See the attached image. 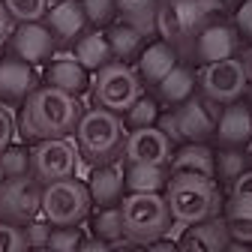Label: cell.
<instances>
[{"instance_id":"obj_22","label":"cell","mask_w":252,"mask_h":252,"mask_svg":"<svg viewBox=\"0 0 252 252\" xmlns=\"http://www.w3.org/2000/svg\"><path fill=\"white\" fill-rule=\"evenodd\" d=\"M228 240L231 237L225 231L222 216H219L198 225H186L177 237V252H225Z\"/></svg>"},{"instance_id":"obj_16","label":"cell","mask_w":252,"mask_h":252,"mask_svg":"<svg viewBox=\"0 0 252 252\" xmlns=\"http://www.w3.org/2000/svg\"><path fill=\"white\" fill-rule=\"evenodd\" d=\"M42 24L48 27L57 48H69L87 33V18H84V9L78 0H57V3H51Z\"/></svg>"},{"instance_id":"obj_1","label":"cell","mask_w":252,"mask_h":252,"mask_svg":"<svg viewBox=\"0 0 252 252\" xmlns=\"http://www.w3.org/2000/svg\"><path fill=\"white\" fill-rule=\"evenodd\" d=\"M84 117L81 99L69 96L54 87H39L33 96L21 105L18 132L24 141H66L75 135L78 123Z\"/></svg>"},{"instance_id":"obj_25","label":"cell","mask_w":252,"mask_h":252,"mask_svg":"<svg viewBox=\"0 0 252 252\" xmlns=\"http://www.w3.org/2000/svg\"><path fill=\"white\" fill-rule=\"evenodd\" d=\"M72 57L93 75H96L99 69H105V66H111L114 60H111V48H108V39H105V30H90V33H84L72 45Z\"/></svg>"},{"instance_id":"obj_26","label":"cell","mask_w":252,"mask_h":252,"mask_svg":"<svg viewBox=\"0 0 252 252\" xmlns=\"http://www.w3.org/2000/svg\"><path fill=\"white\" fill-rule=\"evenodd\" d=\"M213 168H216V186L228 189L237 177L249 171V150H234V147H213Z\"/></svg>"},{"instance_id":"obj_19","label":"cell","mask_w":252,"mask_h":252,"mask_svg":"<svg viewBox=\"0 0 252 252\" xmlns=\"http://www.w3.org/2000/svg\"><path fill=\"white\" fill-rule=\"evenodd\" d=\"M180 60H183V57H180L177 48H171V45L162 42V39H156V42H147V45H144V51H141L138 60L132 63V72L138 75L141 87H156V84H159V81L177 66Z\"/></svg>"},{"instance_id":"obj_35","label":"cell","mask_w":252,"mask_h":252,"mask_svg":"<svg viewBox=\"0 0 252 252\" xmlns=\"http://www.w3.org/2000/svg\"><path fill=\"white\" fill-rule=\"evenodd\" d=\"M51 228H54V225H48L42 216L33 219V222H27V225L21 228V231H24V246H27V249H45V246H48V237H51Z\"/></svg>"},{"instance_id":"obj_47","label":"cell","mask_w":252,"mask_h":252,"mask_svg":"<svg viewBox=\"0 0 252 252\" xmlns=\"http://www.w3.org/2000/svg\"><path fill=\"white\" fill-rule=\"evenodd\" d=\"M111 252H144V246H135V243H120V246H114Z\"/></svg>"},{"instance_id":"obj_7","label":"cell","mask_w":252,"mask_h":252,"mask_svg":"<svg viewBox=\"0 0 252 252\" xmlns=\"http://www.w3.org/2000/svg\"><path fill=\"white\" fill-rule=\"evenodd\" d=\"M90 93H93L96 108H105L111 114H123L138 96H144V87H141L138 75L132 72V66L111 63V66H105L93 75Z\"/></svg>"},{"instance_id":"obj_46","label":"cell","mask_w":252,"mask_h":252,"mask_svg":"<svg viewBox=\"0 0 252 252\" xmlns=\"http://www.w3.org/2000/svg\"><path fill=\"white\" fill-rule=\"evenodd\" d=\"M225 252H252V246H246V243H237V240H228Z\"/></svg>"},{"instance_id":"obj_38","label":"cell","mask_w":252,"mask_h":252,"mask_svg":"<svg viewBox=\"0 0 252 252\" xmlns=\"http://www.w3.org/2000/svg\"><path fill=\"white\" fill-rule=\"evenodd\" d=\"M156 129H159L174 147H180L183 144V138H180V129H177V114L174 111H162L159 114V120H156Z\"/></svg>"},{"instance_id":"obj_52","label":"cell","mask_w":252,"mask_h":252,"mask_svg":"<svg viewBox=\"0 0 252 252\" xmlns=\"http://www.w3.org/2000/svg\"><path fill=\"white\" fill-rule=\"evenodd\" d=\"M0 183H3V171H0Z\"/></svg>"},{"instance_id":"obj_9","label":"cell","mask_w":252,"mask_h":252,"mask_svg":"<svg viewBox=\"0 0 252 252\" xmlns=\"http://www.w3.org/2000/svg\"><path fill=\"white\" fill-rule=\"evenodd\" d=\"M246 87H249V78H246V69H243L240 57L219 60V63H210V66L198 69V93L207 96L210 102H216L219 108L231 105V102H240Z\"/></svg>"},{"instance_id":"obj_32","label":"cell","mask_w":252,"mask_h":252,"mask_svg":"<svg viewBox=\"0 0 252 252\" xmlns=\"http://www.w3.org/2000/svg\"><path fill=\"white\" fill-rule=\"evenodd\" d=\"M78 3L84 9L87 27H93V30H108L117 21V3L114 0H78Z\"/></svg>"},{"instance_id":"obj_36","label":"cell","mask_w":252,"mask_h":252,"mask_svg":"<svg viewBox=\"0 0 252 252\" xmlns=\"http://www.w3.org/2000/svg\"><path fill=\"white\" fill-rule=\"evenodd\" d=\"M228 21L234 24V30H237L240 42L252 45V0H243V3L231 12V18H228Z\"/></svg>"},{"instance_id":"obj_18","label":"cell","mask_w":252,"mask_h":252,"mask_svg":"<svg viewBox=\"0 0 252 252\" xmlns=\"http://www.w3.org/2000/svg\"><path fill=\"white\" fill-rule=\"evenodd\" d=\"M198 93V69L180 60L177 66L153 87V99L162 105V111H174L183 102H189Z\"/></svg>"},{"instance_id":"obj_43","label":"cell","mask_w":252,"mask_h":252,"mask_svg":"<svg viewBox=\"0 0 252 252\" xmlns=\"http://www.w3.org/2000/svg\"><path fill=\"white\" fill-rule=\"evenodd\" d=\"M78 252H111V246H105V243H99V240H93V237H90V240L81 243Z\"/></svg>"},{"instance_id":"obj_53","label":"cell","mask_w":252,"mask_h":252,"mask_svg":"<svg viewBox=\"0 0 252 252\" xmlns=\"http://www.w3.org/2000/svg\"><path fill=\"white\" fill-rule=\"evenodd\" d=\"M54 3H57V0H54Z\"/></svg>"},{"instance_id":"obj_24","label":"cell","mask_w":252,"mask_h":252,"mask_svg":"<svg viewBox=\"0 0 252 252\" xmlns=\"http://www.w3.org/2000/svg\"><path fill=\"white\" fill-rule=\"evenodd\" d=\"M168 186V168L153 165H123L126 195H162Z\"/></svg>"},{"instance_id":"obj_5","label":"cell","mask_w":252,"mask_h":252,"mask_svg":"<svg viewBox=\"0 0 252 252\" xmlns=\"http://www.w3.org/2000/svg\"><path fill=\"white\" fill-rule=\"evenodd\" d=\"M93 201L87 192L84 180H60V183H48L42 186V210L39 216L54 228H72L81 219H87Z\"/></svg>"},{"instance_id":"obj_23","label":"cell","mask_w":252,"mask_h":252,"mask_svg":"<svg viewBox=\"0 0 252 252\" xmlns=\"http://www.w3.org/2000/svg\"><path fill=\"white\" fill-rule=\"evenodd\" d=\"M105 39H108V48H111V60L120 63V66H132L138 60V54L144 51V45H147V39L138 33V30L126 27L123 21H114L105 30Z\"/></svg>"},{"instance_id":"obj_40","label":"cell","mask_w":252,"mask_h":252,"mask_svg":"<svg viewBox=\"0 0 252 252\" xmlns=\"http://www.w3.org/2000/svg\"><path fill=\"white\" fill-rule=\"evenodd\" d=\"M15 138V117L6 105H0V153H3Z\"/></svg>"},{"instance_id":"obj_11","label":"cell","mask_w":252,"mask_h":252,"mask_svg":"<svg viewBox=\"0 0 252 252\" xmlns=\"http://www.w3.org/2000/svg\"><path fill=\"white\" fill-rule=\"evenodd\" d=\"M219 111H222V108H219L216 102H210L207 96H201V93H195L189 102L174 108L183 144H213Z\"/></svg>"},{"instance_id":"obj_48","label":"cell","mask_w":252,"mask_h":252,"mask_svg":"<svg viewBox=\"0 0 252 252\" xmlns=\"http://www.w3.org/2000/svg\"><path fill=\"white\" fill-rule=\"evenodd\" d=\"M240 102H243V105H246V108L252 111V84L246 87V93H243V99H240Z\"/></svg>"},{"instance_id":"obj_34","label":"cell","mask_w":252,"mask_h":252,"mask_svg":"<svg viewBox=\"0 0 252 252\" xmlns=\"http://www.w3.org/2000/svg\"><path fill=\"white\" fill-rule=\"evenodd\" d=\"M225 204L252 210V168H249L243 177H237V180L225 189Z\"/></svg>"},{"instance_id":"obj_27","label":"cell","mask_w":252,"mask_h":252,"mask_svg":"<svg viewBox=\"0 0 252 252\" xmlns=\"http://www.w3.org/2000/svg\"><path fill=\"white\" fill-rule=\"evenodd\" d=\"M159 114H162V105L153 99V93H144V96H138L129 108L120 114V120H123L126 132H138V129H153L156 120H159Z\"/></svg>"},{"instance_id":"obj_44","label":"cell","mask_w":252,"mask_h":252,"mask_svg":"<svg viewBox=\"0 0 252 252\" xmlns=\"http://www.w3.org/2000/svg\"><path fill=\"white\" fill-rule=\"evenodd\" d=\"M240 60H243L246 78H249V84H252V45H243V51H240Z\"/></svg>"},{"instance_id":"obj_15","label":"cell","mask_w":252,"mask_h":252,"mask_svg":"<svg viewBox=\"0 0 252 252\" xmlns=\"http://www.w3.org/2000/svg\"><path fill=\"white\" fill-rule=\"evenodd\" d=\"M213 144H180L168 162V180H201L216 183Z\"/></svg>"},{"instance_id":"obj_29","label":"cell","mask_w":252,"mask_h":252,"mask_svg":"<svg viewBox=\"0 0 252 252\" xmlns=\"http://www.w3.org/2000/svg\"><path fill=\"white\" fill-rule=\"evenodd\" d=\"M3 6L15 24H39L51 9V0H3Z\"/></svg>"},{"instance_id":"obj_45","label":"cell","mask_w":252,"mask_h":252,"mask_svg":"<svg viewBox=\"0 0 252 252\" xmlns=\"http://www.w3.org/2000/svg\"><path fill=\"white\" fill-rule=\"evenodd\" d=\"M240 3H243V0H219V6H222V12H225V15H231Z\"/></svg>"},{"instance_id":"obj_12","label":"cell","mask_w":252,"mask_h":252,"mask_svg":"<svg viewBox=\"0 0 252 252\" xmlns=\"http://www.w3.org/2000/svg\"><path fill=\"white\" fill-rule=\"evenodd\" d=\"M174 144L156 129H138V132H126L123 141V165H153V168H168L171 156H174Z\"/></svg>"},{"instance_id":"obj_31","label":"cell","mask_w":252,"mask_h":252,"mask_svg":"<svg viewBox=\"0 0 252 252\" xmlns=\"http://www.w3.org/2000/svg\"><path fill=\"white\" fill-rule=\"evenodd\" d=\"M0 171H3V180L30 177V147L9 144L3 153H0Z\"/></svg>"},{"instance_id":"obj_41","label":"cell","mask_w":252,"mask_h":252,"mask_svg":"<svg viewBox=\"0 0 252 252\" xmlns=\"http://www.w3.org/2000/svg\"><path fill=\"white\" fill-rule=\"evenodd\" d=\"M12 30H15V21L9 18V12H6V6H3V0H0V48L9 42Z\"/></svg>"},{"instance_id":"obj_10","label":"cell","mask_w":252,"mask_h":252,"mask_svg":"<svg viewBox=\"0 0 252 252\" xmlns=\"http://www.w3.org/2000/svg\"><path fill=\"white\" fill-rule=\"evenodd\" d=\"M42 210V186L33 177L3 180L0 183V222L24 228L27 222L39 219Z\"/></svg>"},{"instance_id":"obj_28","label":"cell","mask_w":252,"mask_h":252,"mask_svg":"<svg viewBox=\"0 0 252 252\" xmlns=\"http://www.w3.org/2000/svg\"><path fill=\"white\" fill-rule=\"evenodd\" d=\"M90 231H93V240H99L105 246H120L126 243L123 240V216H120V207H102L93 213L90 219Z\"/></svg>"},{"instance_id":"obj_30","label":"cell","mask_w":252,"mask_h":252,"mask_svg":"<svg viewBox=\"0 0 252 252\" xmlns=\"http://www.w3.org/2000/svg\"><path fill=\"white\" fill-rule=\"evenodd\" d=\"M222 222H225V231H228L231 240L252 246V210L225 204V210H222Z\"/></svg>"},{"instance_id":"obj_51","label":"cell","mask_w":252,"mask_h":252,"mask_svg":"<svg viewBox=\"0 0 252 252\" xmlns=\"http://www.w3.org/2000/svg\"><path fill=\"white\" fill-rule=\"evenodd\" d=\"M27 252H48V249H27Z\"/></svg>"},{"instance_id":"obj_49","label":"cell","mask_w":252,"mask_h":252,"mask_svg":"<svg viewBox=\"0 0 252 252\" xmlns=\"http://www.w3.org/2000/svg\"><path fill=\"white\" fill-rule=\"evenodd\" d=\"M174 3H180V0H156V9L159 6H174Z\"/></svg>"},{"instance_id":"obj_4","label":"cell","mask_w":252,"mask_h":252,"mask_svg":"<svg viewBox=\"0 0 252 252\" xmlns=\"http://www.w3.org/2000/svg\"><path fill=\"white\" fill-rule=\"evenodd\" d=\"M123 240L135 246H150L162 240L171 228V213L162 195H126L120 201Z\"/></svg>"},{"instance_id":"obj_50","label":"cell","mask_w":252,"mask_h":252,"mask_svg":"<svg viewBox=\"0 0 252 252\" xmlns=\"http://www.w3.org/2000/svg\"><path fill=\"white\" fill-rule=\"evenodd\" d=\"M249 168H252V147H249Z\"/></svg>"},{"instance_id":"obj_13","label":"cell","mask_w":252,"mask_h":252,"mask_svg":"<svg viewBox=\"0 0 252 252\" xmlns=\"http://www.w3.org/2000/svg\"><path fill=\"white\" fill-rule=\"evenodd\" d=\"M6 45H9V57L27 63V66H39V63H45L57 51L48 27L42 21L39 24H15Z\"/></svg>"},{"instance_id":"obj_20","label":"cell","mask_w":252,"mask_h":252,"mask_svg":"<svg viewBox=\"0 0 252 252\" xmlns=\"http://www.w3.org/2000/svg\"><path fill=\"white\" fill-rule=\"evenodd\" d=\"M90 72L81 66L75 57H54L48 60V66L42 69V87H54V90H63L69 96H81V93L90 90Z\"/></svg>"},{"instance_id":"obj_3","label":"cell","mask_w":252,"mask_h":252,"mask_svg":"<svg viewBox=\"0 0 252 252\" xmlns=\"http://www.w3.org/2000/svg\"><path fill=\"white\" fill-rule=\"evenodd\" d=\"M171 222L177 225H198L207 219H219L225 210V192L216 183H201V180H168L162 192Z\"/></svg>"},{"instance_id":"obj_42","label":"cell","mask_w":252,"mask_h":252,"mask_svg":"<svg viewBox=\"0 0 252 252\" xmlns=\"http://www.w3.org/2000/svg\"><path fill=\"white\" fill-rule=\"evenodd\" d=\"M144 252H177V243L174 240H156V243H150V246H144Z\"/></svg>"},{"instance_id":"obj_17","label":"cell","mask_w":252,"mask_h":252,"mask_svg":"<svg viewBox=\"0 0 252 252\" xmlns=\"http://www.w3.org/2000/svg\"><path fill=\"white\" fill-rule=\"evenodd\" d=\"M213 147H234V150L252 147V111L243 102L222 105L219 120H216Z\"/></svg>"},{"instance_id":"obj_21","label":"cell","mask_w":252,"mask_h":252,"mask_svg":"<svg viewBox=\"0 0 252 252\" xmlns=\"http://www.w3.org/2000/svg\"><path fill=\"white\" fill-rule=\"evenodd\" d=\"M87 192H90V201L96 204V210H102V207H120V201L126 198V189H123V162L90 168Z\"/></svg>"},{"instance_id":"obj_37","label":"cell","mask_w":252,"mask_h":252,"mask_svg":"<svg viewBox=\"0 0 252 252\" xmlns=\"http://www.w3.org/2000/svg\"><path fill=\"white\" fill-rule=\"evenodd\" d=\"M0 252H27L24 231L15 228V225H3V222H0Z\"/></svg>"},{"instance_id":"obj_14","label":"cell","mask_w":252,"mask_h":252,"mask_svg":"<svg viewBox=\"0 0 252 252\" xmlns=\"http://www.w3.org/2000/svg\"><path fill=\"white\" fill-rule=\"evenodd\" d=\"M42 87V75L36 66H27L21 60H0V105H24Z\"/></svg>"},{"instance_id":"obj_8","label":"cell","mask_w":252,"mask_h":252,"mask_svg":"<svg viewBox=\"0 0 252 252\" xmlns=\"http://www.w3.org/2000/svg\"><path fill=\"white\" fill-rule=\"evenodd\" d=\"M81 156L72 141H39L30 147V177L39 186L72 180L78 174Z\"/></svg>"},{"instance_id":"obj_39","label":"cell","mask_w":252,"mask_h":252,"mask_svg":"<svg viewBox=\"0 0 252 252\" xmlns=\"http://www.w3.org/2000/svg\"><path fill=\"white\" fill-rule=\"evenodd\" d=\"M114 3H117V18H123V15L156 12V0H114Z\"/></svg>"},{"instance_id":"obj_33","label":"cell","mask_w":252,"mask_h":252,"mask_svg":"<svg viewBox=\"0 0 252 252\" xmlns=\"http://www.w3.org/2000/svg\"><path fill=\"white\" fill-rule=\"evenodd\" d=\"M81 243H84V237H81L78 225H72V228H51V237H48L45 249L48 252H78Z\"/></svg>"},{"instance_id":"obj_6","label":"cell","mask_w":252,"mask_h":252,"mask_svg":"<svg viewBox=\"0 0 252 252\" xmlns=\"http://www.w3.org/2000/svg\"><path fill=\"white\" fill-rule=\"evenodd\" d=\"M243 51V42L237 36V30L228 18H216L210 24H204L195 39L189 42L183 60L189 63V66H210V63H219V60H231V57H240Z\"/></svg>"},{"instance_id":"obj_2","label":"cell","mask_w":252,"mask_h":252,"mask_svg":"<svg viewBox=\"0 0 252 252\" xmlns=\"http://www.w3.org/2000/svg\"><path fill=\"white\" fill-rule=\"evenodd\" d=\"M123 141H126V129H123L120 114H111L105 108H90V111H84L78 129H75L78 156H81L90 168L120 162Z\"/></svg>"}]
</instances>
